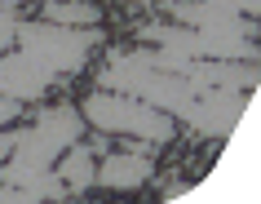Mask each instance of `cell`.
Here are the masks:
<instances>
[{
  "instance_id": "4fadbf2b",
  "label": "cell",
  "mask_w": 261,
  "mask_h": 204,
  "mask_svg": "<svg viewBox=\"0 0 261 204\" xmlns=\"http://www.w3.org/2000/svg\"><path fill=\"white\" fill-rule=\"evenodd\" d=\"M142 5H168V0H142Z\"/></svg>"
},
{
  "instance_id": "7a4b0ae2",
  "label": "cell",
  "mask_w": 261,
  "mask_h": 204,
  "mask_svg": "<svg viewBox=\"0 0 261 204\" xmlns=\"http://www.w3.org/2000/svg\"><path fill=\"white\" fill-rule=\"evenodd\" d=\"M80 116L89 124H97L102 133H124L138 138V142H168L173 138V116L142 98L115 94V89H102V94H89V102L80 107Z\"/></svg>"
},
{
  "instance_id": "6da1fadb",
  "label": "cell",
  "mask_w": 261,
  "mask_h": 204,
  "mask_svg": "<svg viewBox=\"0 0 261 204\" xmlns=\"http://www.w3.org/2000/svg\"><path fill=\"white\" fill-rule=\"evenodd\" d=\"M80 129H84L80 107H67L62 102V107L40 111L31 129H18L14 133V155H5V164H0L5 182L27 187L31 177H40L44 169H54V155H62L80 138Z\"/></svg>"
},
{
  "instance_id": "277c9868",
  "label": "cell",
  "mask_w": 261,
  "mask_h": 204,
  "mask_svg": "<svg viewBox=\"0 0 261 204\" xmlns=\"http://www.w3.org/2000/svg\"><path fill=\"white\" fill-rule=\"evenodd\" d=\"M173 5V14H177V22H186V27H199V31H217V36H244V40H252V18L239 14V9H230V5H221V0H168Z\"/></svg>"
},
{
  "instance_id": "7c38bea8",
  "label": "cell",
  "mask_w": 261,
  "mask_h": 204,
  "mask_svg": "<svg viewBox=\"0 0 261 204\" xmlns=\"http://www.w3.org/2000/svg\"><path fill=\"white\" fill-rule=\"evenodd\" d=\"M9 151H14V133H5V129H0V164H5Z\"/></svg>"
},
{
  "instance_id": "5bb4252c",
  "label": "cell",
  "mask_w": 261,
  "mask_h": 204,
  "mask_svg": "<svg viewBox=\"0 0 261 204\" xmlns=\"http://www.w3.org/2000/svg\"><path fill=\"white\" fill-rule=\"evenodd\" d=\"M257 54H261V44H257Z\"/></svg>"
},
{
  "instance_id": "5b68a950",
  "label": "cell",
  "mask_w": 261,
  "mask_h": 204,
  "mask_svg": "<svg viewBox=\"0 0 261 204\" xmlns=\"http://www.w3.org/2000/svg\"><path fill=\"white\" fill-rule=\"evenodd\" d=\"M49 84H54V71L31 54H0V94L18 98V102H36Z\"/></svg>"
},
{
  "instance_id": "9c48e42d",
  "label": "cell",
  "mask_w": 261,
  "mask_h": 204,
  "mask_svg": "<svg viewBox=\"0 0 261 204\" xmlns=\"http://www.w3.org/2000/svg\"><path fill=\"white\" fill-rule=\"evenodd\" d=\"M14 31H18V9L9 0H0V54L14 44Z\"/></svg>"
},
{
  "instance_id": "52a82bcc",
  "label": "cell",
  "mask_w": 261,
  "mask_h": 204,
  "mask_svg": "<svg viewBox=\"0 0 261 204\" xmlns=\"http://www.w3.org/2000/svg\"><path fill=\"white\" fill-rule=\"evenodd\" d=\"M44 22H62V27H97L102 9L93 0H44Z\"/></svg>"
},
{
  "instance_id": "ba28073f",
  "label": "cell",
  "mask_w": 261,
  "mask_h": 204,
  "mask_svg": "<svg viewBox=\"0 0 261 204\" xmlns=\"http://www.w3.org/2000/svg\"><path fill=\"white\" fill-rule=\"evenodd\" d=\"M58 177L67 182V191H89V182H93V151L71 142V155L62 160V173Z\"/></svg>"
},
{
  "instance_id": "8992f818",
  "label": "cell",
  "mask_w": 261,
  "mask_h": 204,
  "mask_svg": "<svg viewBox=\"0 0 261 204\" xmlns=\"http://www.w3.org/2000/svg\"><path fill=\"white\" fill-rule=\"evenodd\" d=\"M93 177L111 191H133V187H142L151 177V160L138 155V151H115V155H107L102 173H93Z\"/></svg>"
},
{
  "instance_id": "3957f363",
  "label": "cell",
  "mask_w": 261,
  "mask_h": 204,
  "mask_svg": "<svg viewBox=\"0 0 261 204\" xmlns=\"http://www.w3.org/2000/svg\"><path fill=\"white\" fill-rule=\"evenodd\" d=\"M14 40L22 54L54 71V76H71L84 67V58L93 44H102V27H62V22H18Z\"/></svg>"
},
{
  "instance_id": "30bf717a",
  "label": "cell",
  "mask_w": 261,
  "mask_h": 204,
  "mask_svg": "<svg viewBox=\"0 0 261 204\" xmlns=\"http://www.w3.org/2000/svg\"><path fill=\"white\" fill-rule=\"evenodd\" d=\"M9 120H18V98H9V94H0V129Z\"/></svg>"
},
{
  "instance_id": "8fae6325",
  "label": "cell",
  "mask_w": 261,
  "mask_h": 204,
  "mask_svg": "<svg viewBox=\"0 0 261 204\" xmlns=\"http://www.w3.org/2000/svg\"><path fill=\"white\" fill-rule=\"evenodd\" d=\"M221 5H230L239 14H261V0H221Z\"/></svg>"
}]
</instances>
